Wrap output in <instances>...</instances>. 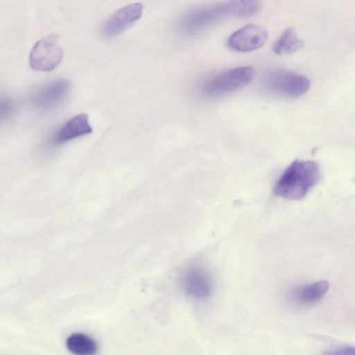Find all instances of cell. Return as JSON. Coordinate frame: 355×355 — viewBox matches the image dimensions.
Returning a JSON list of instances; mask_svg holds the SVG:
<instances>
[{
  "label": "cell",
  "instance_id": "cell-1",
  "mask_svg": "<svg viewBox=\"0 0 355 355\" xmlns=\"http://www.w3.org/2000/svg\"><path fill=\"white\" fill-rule=\"evenodd\" d=\"M320 166L311 160H295L284 171L276 182L275 195L291 200L304 198L318 183Z\"/></svg>",
  "mask_w": 355,
  "mask_h": 355
},
{
  "label": "cell",
  "instance_id": "cell-2",
  "mask_svg": "<svg viewBox=\"0 0 355 355\" xmlns=\"http://www.w3.org/2000/svg\"><path fill=\"white\" fill-rule=\"evenodd\" d=\"M254 69L250 66L234 68L206 81L201 89L207 97H218L241 89L248 85L253 79Z\"/></svg>",
  "mask_w": 355,
  "mask_h": 355
},
{
  "label": "cell",
  "instance_id": "cell-3",
  "mask_svg": "<svg viewBox=\"0 0 355 355\" xmlns=\"http://www.w3.org/2000/svg\"><path fill=\"white\" fill-rule=\"evenodd\" d=\"M264 85L266 89L276 94L297 97L308 91L310 81L298 73L284 69H275L266 74Z\"/></svg>",
  "mask_w": 355,
  "mask_h": 355
},
{
  "label": "cell",
  "instance_id": "cell-4",
  "mask_svg": "<svg viewBox=\"0 0 355 355\" xmlns=\"http://www.w3.org/2000/svg\"><path fill=\"white\" fill-rule=\"evenodd\" d=\"M58 40V35L51 34L41 38L34 44L28 60L31 69L51 71L59 65L63 58V51Z\"/></svg>",
  "mask_w": 355,
  "mask_h": 355
},
{
  "label": "cell",
  "instance_id": "cell-5",
  "mask_svg": "<svg viewBox=\"0 0 355 355\" xmlns=\"http://www.w3.org/2000/svg\"><path fill=\"white\" fill-rule=\"evenodd\" d=\"M268 37V31L263 26L248 24L234 32L227 40V45L235 51L250 52L263 46Z\"/></svg>",
  "mask_w": 355,
  "mask_h": 355
},
{
  "label": "cell",
  "instance_id": "cell-6",
  "mask_svg": "<svg viewBox=\"0 0 355 355\" xmlns=\"http://www.w3.org/2000/svg\"><path fill=\"white\" fill-rule=\"evenodd\" d=\"M144 6L136 2L121 7L103 24L102 33L107 37L118 35L135 24L141 17Z\"/></svg>",
  "mask_w": 355,
  "mask_h": 355
},
{
  "label": "cell",
  "instance_id": "cell-7",
  "mask_svg": "<svg viewBox=\"0 0 355 355\" xmlns=\"http://www.w3.org/2000/svg\"><path fill=\"white\" fill-rule=\"evenodd\" d=\"M92 132L88 116L81 113L66 121L54 134L51 144L54 146L63 144L77 137L89 135Z\"/></svg>",
  "mask_w": 355,
  "mask_h": 355
},
{
  "label": "cell",
  "instance_id": "cell-8",
  "mask_svg": "<svg viewBox=\"0 0 355 355\" xmlns=\"http://www.w3.org/2000/svg\"><path fill=\"white\" fill-rule=\"evenodd\" d=\"M225 15H228L225 3L206 7L187 15L182 21V26L188 31H197Z\"/></svg>",
  "mask_w": 355,
  "mask_h": 355
},
{
  "label": "cell",
  "instance_id": "cell-9",
  "mask_svg": "<svg viewBox=\"0 0 355 355\" xmlns=\"http://www.w3.org/2000/svg\"><path fill=\"white\" fill-rule=\"evenodd\" d=\"M69 84L64 80L53 81L37 92L33 98L34 105L45 110L55 106L67 96Z\"/></svg>",
  "mask_w": 355,
  "mask_h": 355
},
{
  "label": "cell",
  "instance_id": "cell-10",
  "mask_svg": "<svg viewBox=\"0 0 355 355\" xmlns=\"http://www.w3.org/2000/svg\"><path fill=\"white\" fill-rule=\"evenodd\" d=\"M184 288L189 295L196 299L207 297L211 291V283L207 274L200 268L186 272L182 279Z\"/></svg>",
  "mask_w": 355,
  "mask_h": 355
},
{
  "label": "cell",
  "instance_id": "cell-11",
  "mask_svg": "<svg viewBox=\"0 0 355 355\" xmlns=\"http://www.w3.org/2000/svg\"><path fill=\"white\" fill-rule=\"evenodd\" d=\"M304 46V42L298 38L294 28H286L272 46L277 55H287L296 52Z\"/></svg>",
  "mask_w": 355,
  "mask_h": 355
},
{
  "label": "cell",
  "instance_id": "cell-12",
  "mask_svg": "<svg viewBox=\"0 0 355 355\" xmlns=\"http://www.w3.org/2000/svg\"><path fill=\"white\" fill-rule=\"evenodd\" d=\"M68 349L78 355H92L97 351L96 342L89 336L83 334H73L66 341Z\"/></svg>",
  "mask_w": 355,
  "mask_h": 355
},
{
  "label": "cell",
  "instance_id": "cell-13",
  "mask_svg": "<svg viewBox=\"0 0 355 355\" xmlns=\"http://www.w3.org/2000/svg\"><path fill=\"white\" fill-rule=\"evenodd\" d=\"M227 15L238 17H249L260 9L259 0H228L225 2Z\"/></svg>",
  "mask_w": 355,
  "mask_h": 355
},
{
  "label": "cell",
  "instance_id": "cell-14",
  "mask_svg": "<svg viewBox=\"0 0 355 355\" xmlns=\"http://www.w3.org/2000/svg\"><path fill=\"white\" fill-rule=\"evenodd\" d=\"M329 287L328 282L318 281L301 288L297 293V297L304 303L315 302L325 295Z\"/></svg>",
  "mask_w": 355,
  "mask_h": 355
},
{
  "label": "cell",
  "instance_id": "cell-15",
  "mask_svg": "<svg viewBox=\"0 0 355 355\" xmlns=\"http://www.w3.org/2000/svg\"><path fill=\"white\" fill-rule=\"evenodd\" d=\"M330 354H355V346H344L335 349L332 352H327Z\"/></svg>",
  "mask_w": 355,
  "mask_h": 355
}]
</instances>
